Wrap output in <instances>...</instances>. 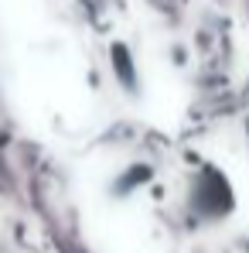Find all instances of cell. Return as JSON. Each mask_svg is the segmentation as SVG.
<instances>
[{
  "label": "cell",
  "instance_id": "6da1fadb",
  "mask_svg": "<svg viewBox=\"0 0 249 253\" xmlns=\"http://www.w3.org/2000/svg\"><path fill=\"white\" fill-rule=\"evenodd\" d=\"M191 212L205 222H218L236 212V188L222 168L205 165L191 178Z\"/></svg>",
  "mask_w": 249,
  "mask_h": 253
},
{
  "label": "cell",
  "instance_id": "7a4b0ae2",
  "mask_svg": "<svg viewBox=\"0 0 249 253\" xmlns=\"http://www.w3.org/2000/svg\"><path fill=\"white\" fill-rule=\"evenodd\" d=\"M150 174H154L150 165H130V168H123L116 178H113L109 192H113L116 199H126V195H133L140 185H147V181H150Z\"/></svg>",
  "mask_w": 249,
  "mask_h": 253
},
{
  "label": "cell",
  "instance_id": "3957f363",
  "mask_svg": "<svg viewBox=\"0 0 249 253\" xmlns=\"http://www.w3.org/2000/svg\"><path fill=\"white\" fill-rule=\"evenodd\" d=\"M113 65H116V76H120V83L126 89H137V76H133V69H130V58H126L123 48H116V58H113Z\"/></svg>",
  "mask_w": 249,
  "mask_h": 253
}]
</instances>
